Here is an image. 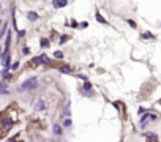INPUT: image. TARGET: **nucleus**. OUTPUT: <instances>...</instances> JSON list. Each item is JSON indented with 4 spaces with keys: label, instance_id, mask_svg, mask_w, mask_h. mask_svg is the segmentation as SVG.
Instances as JSON below:
<instances>
[{
    "label": "nucleus",
    "instance_id": "obj_1",
    "mask_svg": "<svg viewBox=\"0 0 161 142\" xmlns=\"http://www.w3.org/2000/svg\"><path fill=\"white\" fill-rule=\"evenodd\" d=\"M37 89H38V77L37 76L27 77V79L19 85V92H33Z\"/></svg>",
    "mask_w": 161,
    "mask_h": 142
},
{
    "label": "nucleus",
    "instance_id": "obj_2",
    "mask_svg": "<svg viewBox=\"0 0 161 142\" xmlns=\"http://www.w3.org/2000/svg\"><path fill=\"white\" fill-rule=\"evenodd\" d=\"M149 120H158V115H156V114H150V112L144 114V115L141 117V122H139V126H141V128H145L147 125H149Z\"/></svg>",
    "mask_w": 161,
    "mask_h": 142
},
{
    "label": "nucleus",
    "instance_id": "obj_3",
    "mask_svg": "<svg viewBox=\"0 0 161 142\" xmlns=\"http://www.w3.org/2000/svg\"><path fill=\"white\" fill-rule=\"evenodd\" d=\"M33 109L37 111V112H43V111L47 109V104H46L43 96H38L37 98V101H35V104H33Z\"/></svg>",
    "mask_w": 161,
    "mask_h": 142
},
{
    "label": "nucleus",
    "instance_id": "obj_4",
    "mask_svg": "<svg viewBox=\"0 0 161 142\" xmlns=\"http://www.w3.org/2000/svg\"><path fill=\"white\" fill-rule=\"evenodd\" d=\"M0 77H2V81L6 84V82H10L14 76H13V73L8 68H2V69H0Z\"/></svg>",
    "mask_w": 161,
    "mask_h": 142
},
{
    "label": "nucleus",
    "instance_id": "obj_5",
    "mask_svg": "<svg viewBox=\"0 0 161 142\" xmlns=\"http://www.w3.org/2000/svg\"><path fill=\"white\" fill-rule=\"evenodd\" d=\"M0 62H2V66L3 68H8L10 69V66H11V54L8 52V54H3L2 57H0Z\"/></svg>",
    "mask_w": 161,
    "mask_h": 142
},
{
    "label": "nucleus",
    "instance_id": "obj_6",
    "mask_svg": "<svg viewBox=\"0 0 161 142\" xmlns=\"http://www.w3.org/2000/svg\"><path fill=\"white\" fill-rule=\"evenodd\" d=\"M25 16H27V19H29L30 22H37V21L40 19V14L37 11H25Z\"/></svg>",
    "mask_w": 161,
    "mask_h": 142
},
{
    "label": "nucleus",
    "instance_id": "obj_7",
    "mask_svg": "<svg viewBox=\"0 0 161 142\" xmlns=\"http://www.w3.org/2000/svg\"><path fill=\"white\" fill-rule=\"evenodd\" d=\"M52 133H54V136H62L63 134V128H62V125L60 123H54L52 125Z\"/></svg>",
    "mask_w": 161,
    "mask_h": 142
},
{
    "label": "nucleus",
    "instance_id": "obj_8",
    "mask_svg": "<svg viewBox=\"0 0 161 142\" xmlns=\"http://www.w3.org/2000/svg\"><path fill=\"white\" fill-rule=\"evenodd\" d=\"M66 5H68V2H66V0H54V2H52V6H54L55 10L65 8Z\"/></svg>",
    "mask_w": 161,
    "mask_h": 142
},
{
    "label": "nucleus",
    "instance_id": "obj_9",
    "mask_svg": "<svg viewBox=\"0 0 161 142\" xmlns=\"http://www.w3.org/2000/svg\"><path fill=\"white\" fill-rule=\"evenodd\" d=\"M69 108H71V104H69V101H68V103H66V106H65V109H63V112H62V117L68 118L69 115H71V111H69Z\"/></svg>",
    "mask_w": 161,
    "mask_h": 142
},
{
    "label": "nucleus",
    "instance_id": "obj_10",
    "mask_svg": "<svg viewBox=\"0 0 161 142\" xmlns=\"http://www.w3.org/2000/svg\"><path fill=\"white\" fill-rule=\"evenodd\" d=\"M40 46L43 49H47L49 46H51V40H49V38H41L40 40Z\"/></svg>",
    "mask_w": 161,
    "mask_h": 142
},
{
    "label": "nucleus",
    "instance_id": "obj_11",
    "mask_svg": "<svg viewBox=\"0 0 161 142\" xmlns=\"http://www.w3.org/2000/svg\"><path fill=\"white\" fill-rule=\"evenodd\" d=\"M6 32H8V24H6V22H3V24H2V27H0V40H2V38H5Z\"/></svg>",
    "mask_w": 161,
    "mask_h": 142
},
{
    "label": "nucleus",
    "instance_id": "obj_12",
    "mask_svg": "<svg viewBox=\"0 0 161 142\" xmlns=\"http://www.w3.org/2000/svg\"><path fill=\"white\" fill-rule=\"evenodd\" d=\"M59 71H60V73H65V74H69V73H71V66H66V65H60L59 66Z\"/></svg>",
    "mask_w": 161,
    "mask_h": 142
},
{
    "label": "nucleus",
    "instance_id": "obj_13",
    "mask_svg": "<svg viewBox=\"0 0 161 142\" xmlns=\"http://www.w3.org/2000/svg\"><path fill=\"white\" fill-rule=\"evenodd\" d=\"M95 18H96V21H98V22H100V24H104V25L108 24V21H106V19H104V18L101 16V14H100V11H96V13H95Z\"/></svg>",
    "mask_w": 161,
    "mask_h": 142
},
{
    "label": "nucleus",
    "instance_id": "obj_14",
    "mask_svg": "<svg viewBox=\"0 0 161 142\" xmlns=\"http://www.w3.org/2000/svg\"><path fill=\"white\" fill-rule=\"evenodd\" d=\"M73 125V120L71 117H68V118H63V123H62V128H69Z\"/></svg>",
    "mask_w": 161,
    "mask_h": 142
},
{
    "label": "nucleus",
    "instance_id": "obj_15",
    "mask_svg": "<svg viewBox=\"0 0 161 142\" xmlns=\"http://www.w3.org/2000/svg\"><path fill=\"white\" fill-rule=\"evenodd\" d=\"M145 137L149 139L150 142H156V140H158V137H156V134H155V133H147V134H145Z\"/></svg>",
    "mask_w": 161,
    "mask_h": 142
},
{
    "label": "nucleus",
    "instance_id": "obj_16",
    "mask_svg": "<svg viewBox=\"0 0 161 142\" xmlns=\"http://www.w3.org/2000/svg\"><path fill=\"white\" fill-rule=\"evenodd\" d=\"M63 57H65V54L62 52V51H55L54 52V59L55 60H63Z\"/></svg>",
    "mask_w": 161,
    "mask_h": 142
},
{
    "label": "nucleus",
    "instance_id": "obj_17",
    "mask_svg": "<svg viewBox=\"0 0 161 142\" xmlns=\"http://www.w3.org/2000/svg\"><path fill=\"white\" fill-rule=\"evenodd\" d=\"M69 40V35H62V37L59 38V44L62 46V44H65V43Z\"/></svg>",
    "mask_w": 161,
    "mask_h": 142
},
{
    "label": "nucleus",
    "instance_id": "obj_18",
    "mask_svg": "<svg viewBox=\"0 0 161 142\" xmlns=\"http://www.w3.org/2000/svg\"><path fill=\"white\" fill-rule=\"evenodd\" d=\"M25 33H27V30H25V28H24V30H18V38H19V40L25 38Z\"/></svg>",
    "mask_w": 161,
    "mask_h": 142
},
{
    "label": "nucleus",
    "instance_id": "obj_19",
    "mask_svg": "<svg viewBox=\"0 0 161 142\" xmlns=\"http://www.w3.org/2000/svg\"><path fill=\"white\" fill-rule=\"evenodd\" d=\"M18 68H19V62H13V63H11V66H10V71L13 73V71H16Z\"/></svg>",
    "mask_w": 161,
    "mask_h": 142
},
{
    "label": "nucleus",
    "instance_id": "obj_20",
    "mask_svg": "<svg viewBox=\"0 0 161 142\" xmlns=\"http://www.w3.org/2000/svg\"><path fill=\"white\" fill-rule=\"evenodd\" d=\"M10 95V90L8 89H0V96H6Z\"/></svg>",
    "mask_w": 161,
    "mask_h": 142
},
{
    "label": "nucleus",
    "instance_id": "obj_21",
    "mask_svg": "<svg viewBox=\"0 0 161 142\" xmlns=\"http://www.w3.org/2000/svg\"><path fill=\"white\" fill-rule=\"evenodd\" d=\"M21 51H22L24 55H29V54H30V49L27 47V46H22V49H21Z\"/></svg>",
    "mask_w": 161,
    "mask_h": 142
},
{
    "label": "nucleus",
    "instance_id": "obj_22",
    "mask_svg": "<svg viewBox=\"0 0 161 142\" xmlns=\"http://www.w3.org/2000/svg\"><path fill=\"white\" fill-rule=\"evenodd\" d=\"M68 25H71L73 28H78V27H79V22H78V21H74V19H73V21H71V22H69Z\"/></svg>",
    "mask_w": 161,
    "mask_h": 142
},
{
    "label": "nucleus",
    "instance_id": "obj_23",
    "mask_svg": "<svg viewBox=\"0 0 161 142\" xmlns=\"http://www.w3.org/2000/svg\"><path fill=\"white\" fill-rule=\"evenodd\" d=\"M5 136H6V131L3 130V128H2V126H0V139H3Z\"/></svg>",
    "mask_w": 161,
    "mask_h": 142
},
{
    "label": "nucleus",
    "instance_id": "obj_24",
    "mask_svg": "<svg viewBox=\"0 0 161 142\" xmlns=\"http://www.w3.org/2000/svg\"><path fill=\"white\" fill-rule=\"evenodd\" d=\"M142 38H155V37H153V35H152L150 32H145V33L142 35Z\"/></svg>",
    "mask_w": 161,
    "mask_h": 142
},
{
    "label": "nucleus",
    "instance_id": "obj_25",
    "mask_svg": "<svg viewBox=\"0 0 161 142\" xmlns=\"http://www.w3.org/2000/svg\"><path fill=\"white\" fill-rule=\"evenodd\" d=\"M127 22H128V24H130V25H131L133 28H136V27H137V25H136V22H134V21H133V19H128Z\"/></svg>",
    "mask_w": 161,
    "mask_h": 142
},
{
    "label": "nucleus",
    "instance_id": "obj_26",
    "mask_svg": "<svg viewBox=\"0 0 161 142\" xmlns=\"http://www.w3.org/2000/svg\"><path fill=\"white\" fill-rule=\"evenodd\" d=\"M79 27H81V28H87V27H89V22H87V21H84V22L79 24Z\"/></svg>",
    "mask_w": 161,
    "mask_h": 142
},
{
    "label": "nucleus",
    "instance_id": "obj_27",
    "mask_svg": "<svg viewBox=\"0 0 161 142\" xmlns=\"http://www.w3.org/2000/svg\"><path fill=\"white\" fill-rule=\"evenodd\" d=\"M6 85H8V84H5L2 79H0V89H6Z\"/></svg>",
    "mask_w": 161,
    "mask_h": 142
},
{
    "label": "nucleus",
    "instance_id": "obj_28",
    "mask_svg": "<svg viewBox=\"0 0 161 142\" xmlns=\"http://www.w3.org/2000/svg\"><path fill=\"white\" fill-rule=\"evenodd\" d=\"M137 114H139V115H142V114H145V109H144V108H139Z\"/></svg>",
    "mask_w": 161,
    "mask_h": 142
},
{
    "label": "nucleus",
    "instance_id": "obj_29",
    "mask_svg": "<svg viewBox=\"0 0 161 142\" xmlns=\"http://www.w3.org/2000/svg\"><path fill=\"white\" fill-rule=\"evenodd\" d=\"M3 24V21H2V18H0V25H2Z\"/></svg>",
    "mask_w": 161,
    "mask_h": 142
},
{
    "label": "nucleus",
    "instance_id": "obj_30",
    "mask_svg": "<svg viewBox=\"0 0 161 142\" xmlns=\"http://www.w3.org/2000/svg\"><path fill=\"white\" fill-rule=\"evenodd\" d=\"M0 10H2V3H0Z\"/></svg>",
    "mask_w": 161,
    "mask_h": 142
},
{
    "label": "nucleus",
    "instance_id": "obj_31",
    "mask_svg": "<svg viewBox=\"0 0 161 142\" xmlns=\"http://www.w3.org/2000/svg\"><path fill=\"white\" fill-rule=\"evenodd\" d=\"M49 142H55V140H49Z\"/></svg>",
    "mask_w": 161,
    "mask_h": 142
},
{
    "label": "nucleus",
    "instance_id": "obj_32",
    "mask_svg": "<svg viewBox=\"0 0 161 142\" xmlns=\"http://www.w3.org/2000/svg\"><path fill=\"white\" fill-rule=\"evenodd\" d=\"M159 103H161V101H159Z\"/></svg>",
    "mask_w": 161,
    "mask_h": 142
}]
</instances>
